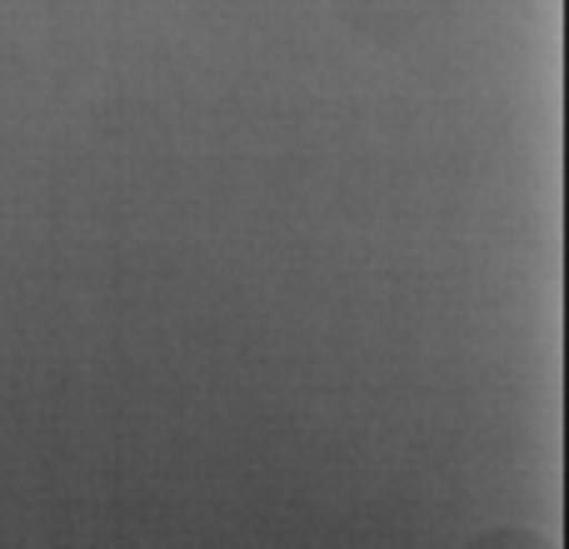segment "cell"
Instances as JSON below:
<instances>
[{"label": "cell", "instance_id": "obj_2", "mask_svg": "<svg viewBox=\"0 0 569 549\" xmlns=\"http://www.w3.org/2000/svg\"><path fill=\"white\" fill-rule=\"evenodd\" d=\"M465 549H555L545 535H530V530H490L480 540H470Z\"/></svg>", "mask_w": 569, "mask_h": 549}, {"label": "cell", "instance_id": "obj_1", "mask_svg": "<svg viewBox=\"0 0 569 549\" xmlns=\"http://www.w3.org/2000/svg\"><path fill=\"white\" fill-rule=\"evenodd\" d=\"M335 6L345 10V20H350L355 30L390 40V36H405V30L425 26L445 0H335Z\"/></svg>", "mask_w": 569, "mask_h": 549}]
</instances>
